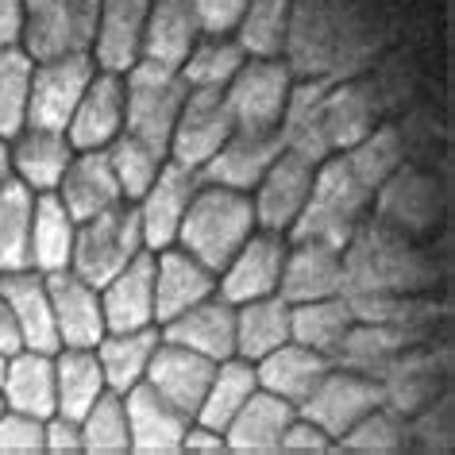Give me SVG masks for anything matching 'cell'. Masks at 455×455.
Wrapping results in <instances>:
<instances>
[{
	"label": "cell",
	"instance_id": "obj_1",
	"mask_svg": "<svg viewBox=\"0 0 455 455\" xmlns=\"http://www.w3.org/2000/svg\"><path fill=\"white\" fill-rule=\"evenodd\" d=\"M374 204V189L351 170L344 151H332L316 163L313 174V193L298 212V220L290 224L286 240H321L332 247L351 243V235L359 232V220Z\"/></svg>",
	"mask_w": 455,
	"mask_h": 455
},
{
	"label": "cell",
	"instance_id": "obj_2",
	"mask_svg": "<svg viewBox=\"0 0 455 455\" xmlns=\"http://www.w3.org/2000/svg\"><path fill=\"white\" fill-rule=\"evenodd\" d=\"M255 204L251 193L243 189H228V186H212L201 181L193 193L186 216L178 224V247L204 263L212 275H220L228 267V259L243 247V240L255 232Z\"/></svg>",
	"mask_w": 455,
	"mask_h": 455
},
{
	"label": "cell",
	"instance_id": "obj_3",
	"mask_svg": "<svg viewBox=\"0 0 455 455\" xmlns=\"http://www.w3.org/2000/svg\"><path fill=\"white\" fill-rule=\"evenodd\" d=\"M143 251V224H140V204L120 201L108 212L82 220L74 232V251H70V270L85 278L89 286H105L116 278L135 255Z\"/></svg>",
	"mask_w": 455,
	"mask_h": 455
},
{
	"label": "cell",
	"instance_id": "obj_4",
	"mask_svg": "<svg viewBox=\"0 0 455 455\" xmlns=\"http://www.w3.org/2000/svg\"><path fill=\"white\" fill-rule=\"evenodd\" d=\"M186 93L189 85L181 70L140 59L124 74V132L140 135L155 151L170 155V132L178 124Z\"/></svg>",
	"mask_w": 455,
	"mask_h": 455
},
{
	"label": "cell",
	"instance_id": "obj_5",
	"mask_svg": "<svg viewBox=\"0 0 455 455\" xmlns=\"http://www.w3.org/2000/svg\"><path fill=\"white\" fill-rule=\"evenodd\" d=\"M97 74V62L89 51L43 59L31 70V93H28V124L24 128H47L66 132L77 100H82L89 77Z\"/></svg>",
	"mask_w": 455,
	"mask_h": 455
},
{
	"label": "cell",
	"instance_id": "obj_6",
	"mask_svg": "<svg viewBox=\"0 0 455 455\" xmlns=\"http://www.w3.org/2000/svg\"><path fill=\"white\" fill-rule=\"evenodd\" d=\"M382 402H386L382 379L332 363L324 379L313 386V394L298 405V413L309 417L313 425H321L332 440H339L359 417H367L371 409L382 405Z\"/></svg>",
	"mask_w": 455,
	"mask_h": 455
},
{
	"label": "cell",
	"instance_id": "obj_7",
	"mask_svg": "<svg viewBox=\"0 0 455 455\" xmlns=\"http://www.w3.org/2000/svg\"><path fill=\"white\" fill-rule=\"evenodd\" d=\"M232 132H235V120H232V108H228L224 85H193L186 100H181L174 132H170L166 158H174V163L189 170H201Z\"/></svg>",
	"mask_w": 455,
	"mask_h": 455
},
{
	"label": "cell",
	"instance_id": "obj_8",
	"mask_svg": "<svg viewBox=\"0 0 455 455\" xmlns=\"http://www.w3.org/2000/svg\"><path fill=\"white\" fill-rule=\"evenodd\" d=\"M290 85H293V74L282 62V54L278 59H247L232 74V82L224 85L235 128H251V132L278 128L282 112H286Z\"/></svg>",
	"mask_w": 455,
	"mask_h": 455
},
{
	"label": "cell",
	"instance_id": "obj_9",
	"mask_svg": "<svg viewBox=\"0 0 455 455\" xmlns=\"http://www.w3.org/2000/svg\"><path fill=\"white\" fill-rule=\"evenodd\" d=\"M97 16H100V0H51V4L24 16L20 47L36 62L89 51L97 36Z\"/></svg>",
	"mask_w": 455,
	"mask_h": 455
},
{
	"label": "cell",
	"instance_id": "obj_10",
	"mask_svg": "<svg viewBox=\"0 0 455 455\" xmlns=\"http://www.w3.org/2000/svg\"><path fill=\"white\" fill-rule=\"evenodd\" d=\"M290 240L286 232H270V228H255L243 240V247L228 259V267L216 275V293L232 305L267 298L278 293L282 282V263H286Z\"/></svg>",
	"mask_w": 455,
	"mask_h": 455
},
{
	"label": "cell",
	"instance_id": "obj_11",
	"mask_svg": "<svg viewBox=\"0 0 455 455\" xmlns=\"http://www.w3.org/2000/svg\"><path fill=\"white\" fill-rule=\"evenodd\" d=\"M290 74L298 77H332L336 59V16L328 0H293L290 4V24L282 39Z\"/></svg>",
	"mask_w": 455,
	"mask_h": 455
},
{
	"label": "cell",
	"instance_id": "obj_12",
	"mask_svg": "<svg viewBox=\"0 0 455 455\" xmlns=\"http://www.w3.org/2000/svg\"><path fill=\"white\" fill-rule=\"evenodd\" d=\"M201 186V174L189 166L166 158L158 166L155 181L147 186V193L135 204H140V224H143V247L147 251H163L178 240V224L186 216L193 193Z\"/></svg>",
	"mask_w": 455,
	"mask_h": 455
},
{
	"label": "cell",
	"instance_id": "obj_13",
	"mask_svg": "<svg viewBox=\"0 0 455 455\" xmlns=\"http://www.w3.org/2000/svg\"><path fill=\"white\" fill-rule=\"evenodd\" d=\"M313 174H316V163L282 147V155L267 166V174L251 189L255 224L270 228V232H290V224L298 220V212L305 209V201L313 193Z\"/></svg>",
	"mask_w": 455,
	"mask_h": 455
},
{
	"label": "cell",
	"instance_id": "obj_14",
	"mask_svg": "<svg viewBox=\"0 0 455 455\" xmlns=\"http://www.w3.org/2000/svg\"><path fill=\"white\" fill-rule=\"evenodd\" d=\"M51 293V313L54 328H59L62 347H97L105 328V313H100V290L89 286L85 278H77L70 267L43 275Z\"/></svg>",
	"mask_w": 455,
	"mask_h": 455
},
{
	"label": "cell",
	"instance_id": "obj_15",
	"mask_svg": "<svg viewBox=\"0 0 455 455\" xmlns=\"http://www.w3.org/2000/svg\"><path fill=\"white\" fill-rule=\"evenodd\" d=\"M216 363L197 355V351L181 347V344H170V339H158L151 363H147V374L143 382L151 386V390L170 402L178 409V413H186L189 420L197 417L201 409V397L209 390V379H212Z\"/></svg>",
	"mask_w": 455,
	"mask_h": 455
},
{
	"label": "cell",
	"instance_id": "obj_16",
	"mask_svg": "<svg viewBox=\"0 0 455 455\" xmlns=\"http://www.w3.org/2000/svg\"><path fill=\"white\" fill-rule=\"evenodd\" d=\"M278 155H282L278 128H270V132L235 128L220 147H216V155L197 170V174H201V181H212V186L251 193Z\"/></svg>",
	"mask_w": 455,
	"mask_h": 455
},
{
	"label": "cell",
	"instance_id": "obj_17",
	"mask_svg": "<svg viewBox=\"0 0 455 455\" xmlns=\"http://www.w3.org/2000/svg\"><path fill=\"white\" fill-rule=\"evenodd\" d=\"M124 132V74L97 70L89 77L82 100H77L66 140L74 151H100Z\"/></svg>",
	"mask_w": 455,
	"mask_h": 455
},
{
	"label": "cell",
	"instance_id": "obj_18",
	"mask_svg": "<svg viewBox=\"0 0 455 455\" xmlns=\"http://www.w3.org/2000/svg\"><path fill=\"white\" fill-rule=\"evenodd\" d=\"M124 413H128V451L132 455H178L181 436L189 428V417L163 402L151 386L140 382L124 394Z\"/></svg>",
	"mask_w": 455,
	"mask_h": 455
},
{
	"label": "cell",
	"instance_id": "obj_19",
	"mask_svg": "<svg viewBox=\"0 0 455 455\" xmlns=\"http://www.w3.org/2000/svg\"><path fill=\"white\" fill-rule=\"evenodd\" d=\"M158 336L220 363L228 355H235V305L224 301L220 293H209L204 301L178 313L174 321L158 324Z\"/></svg>",
	"mask_w": 455,
	"mask_h": 455
},
{
	"label": "cell",
	"instance_id": "obj_20",
	"mask_svg": "<svg viewBox=\"0 0 455 455\" xmlns=\"http://www.w3.org/2000/svg\"><path fill=\"white\" fill-rule=\"evenodd\" d=\"M344 286V251L321 240H290L286 263H282L278 298L290 305L332 298Z\"/></svg>",
	"mask_w": 455,
	"mask_h": 455
},
{
	"label": "cell",
	"instance_id": "obj_21",
	"mask_svg": "<svg viewBox=\"0 0 455 455\" xmlns=\"http://www.w3.org/2000/svg\"><path fill=\"white\" fill-rule=\"evenodd\" d=\"M100 313L108 332H135L155 324V251H143L100 286Z\"/></svg>",
	"mask_w": 455,
	"mask_h": 455
},
{
	"label": "cell",
	"instance_id": "obj_22",
	"mask_svg": "<svg viewBox=\"0 0 455 455\" xmlns=\"http://www.w3.org/2000/svg\"><path fill=\"white\" fill-rule=\"evenodd\" d=\"M54 193H59L62 209L70 212L74 224L93 220V216L108 212L112 204L124 201L120 181H116V174H112L105 147H100V151H74L70 166H66V174H62Z\"/></svg>",
	"mask_w": 455,
	"mask_h": 455
},
{
	"label": "cell",
	"instance_id": "obj_23",
	"mask_svg": "<svg viewBox=\"0 0 455 455\" xmlns=\"http://www.w3.org/2000/svg\"><path fill=\"white\" fill-rule=\"evenodd\" d=\"M216 293V275L204 263H197L186 247L170 243L155 251V324L174 321L189 305Z\"/></svg>",
	"mask_w": 455,
	"mask_h": 455
},
{
	"label": "cell",
	"instance_id": "obj_24",
	"mask_svg": "<svg viewBox=\"0 0 455 455\" xmlns=\"http://www.w3.org/2000/svg\"><path fill=\"white\" fill-rule=\"evenodd\" d=\"M332 77H301L298 85H290L286 97V112L278 120V135L282 147L309 163H321V158L332 155V143H328V128H324V97Z\"/></svg>",
	"mask_w": 455,
	"mask_h": 455
},
{
	"label": "cell",
	"instance_id": "obj_25",
	"mask_svg": "<svg viewBox=\"0 0 455 455\" xmlns=\"http://www.w3.org/2000/svg\"><path fill=\"white\" fill-rule=\"evenodd\" d=\"M147 8H151V0H100L97 36H93V47H89L97 70L128 74L140 62Z\"/></svg>",
	"mask_w": 455,
	"mask_h": 455
},
{
	"label": "cell",
	"instance_id": "obj_26",
	"mask_svg": "<svg viewBox=\"0 0 455 455\" xmlns=\"http://www.w3.org/2000/svg\"><path fill=\"white\" fill-rule=\"evenodd\" d=\"M0 298L8 301V309L16 316L24 347L47 351V355H54V351L62 347L59 328H54V313H51V293H47V282H43L39 270H31V267L4 270V275H0Z\"/></svg>",
	"mask_w": 455,
	"mask_h": 455
},
{
	"label": "cell",
	"instance_id": "obj_27",
	"mask_svg": "<svg viewBox=\"0 0 455 455\" xmlns=\"http://www.w3.org/2000/svg\"><path fill=\"white\" fill-rule=\"evenodd\" d=\"M293 417H298V409H293L286 397H278V394H270V390L259 386V390L240 405V413L228 420V428H224L228 451H235V455H278L282 432H286V425Z\"/></svg>",
	"mask_w": 455,
	"mask_h": 455
},
{
	"label": "cell",
	"instance_id": "obj_28",
	"mask_svg": "<svg viewBox=\"0 0 455 455\" xmlns=\"http://www.w3.org/2000/svg\"><path fill=\"white\" fill-rule=\"evenodd\" d=\"M328 367H332L328 355L298 344V339H286V344H278L275 351H267V355L255 363V379L263 390L286 397V402L298 409L305 397L313 394V386L328 374Z\"/></svg>",
	"mask_w": 455,
	"mask_h": 455
},
{
	"label": "cell",
	"instance_id": "obj_29",
	"mask_svg": "<svg viewBox=\"0 0 455 455\" xmlns=\"http://www.w3.org/2000/svg\"><path fill=\"white\" fill-rule=\"evenodd\" d=\"M197 39H201V24H197V16H193L189 0H151L147 24H143L140 59L181 70V62H186V54L193 51Z\"/></svg>",
	"mask_w": 455,
	"mask_h": 455
},
{
	"label": "cell",
	"instance_id": "obj_30",
	"mask_svg": "<svg viewBox=\"0 0 455 455\" xmlns=\"http://www.w3.org/2000/svg\"><path fill=\"white\" fill-rule=\"evenodd\" d=\"M374 97H379L374 85L363 77H332L324 97V128L332 151H347L367 132H374V124H379V100Z\"/></svg>",
	"mask_w": 455,
	"mask_h": 455
},
{
	"label": "cell",
	"instance_id": "obj_31",
	"mask_svg": "<svg viewBox=\"0 0 455 455\" xmlns=\"http://www.w3.org/2000/svg\"><path fill=\"white\" fill-rule=\"evenodd\" d=\"M8 147H12V174L36 193L59 189L66 166L74 158L66 132H47V128H24Z\"/></svg>",
	"mask_w": 455,
	"mask_h": 455
},
{
	"label": "cell",
	"instance_id": "obj_32",
	"mask_svg": "<svg viewBox=\"0 0 455 455\" xmlns=\"http://www.w3.org/2000/svg\"><path fill=\"white\" fill-rule=\"evenodd\" d=\"M0 397H4V409H20V413H31L39 420L54 417V355L31 347H20L16 355H8Z\"/></svg>",
	"mask_w": 455,
	"mask_h": 455
},
{
	"label": "cell",
	"instance_id": "obj_33",
	"mask_svg": "<svg viewBox=\"0 0 455 455\" xmlns=\"http://www.w3.org/2000/svg\"><path fill=\"white\" fill-rule=\"evenodd\" d=\"M105 374H100L93 347H59L54 351V413L82 420L89 405L105 394Z\"/></svg>",
	"mask_w": 455,
	"mask_h": 455
},
{
	"label": "cell",
	"instance_id": "obj_34",
	"mask_svg": "<svg viewBox=\"0 0 455 455\" xmlns=\"http://www.w3.org/2000/svg\"><path fill=\"white\" fill-rule=\"evenodd\" d=\"M74 232L77 224L70 220V212L62 209L59 193H36V212H31V247H28V267L39 275L70 267L74 251Z\"/></svg>",
	"mask_w": 455,
	"mask_h": 455
},
{
	"label": "cell",
	"instance_id": "obj_35",
	"mask_svg": "<svg viewBox=\"0 0 455 455\" xmlns=\"http://www.w3.org/2000/svg\"><path fill=\"white\" fill-rule=\"evenodd\" d=\"M158 324H147V328H135V332H105L97 351V363H100V374H105V386L116 394H128L132 386L143 382L147 374V363H151L155 347H158Z\"/></svg>",
	"mask_w": 455,
	"mask_h": 455
},
{
	"label": "cell",
	"instance_id": "obj_36",
	"mask_svg": "<svg viewBox=\"0 0 455 455\" xmlns=\"http://www.w3.org/2000/svg\"><path fill=\"white\" fill-rule=\"evenodd\" d=\"M351 324H355V313H351L344 293L290 305V339L321 351L328 359H336V351L344 344V336L351 332Z\"/></svg>",
	"mask_w": 455,
	"mask_h": 455
},
{
	"label": "cell",
	"instance_id": "obj_37",
	"mask_svg": "<svg viewBox=\"0 0 455 455\" xmlns=\"http://www.w3.org/2000/svg\"><path fill=\"white\" fill-rule=\"evenodd\" d=\"M290 339V301L278 293L235 305V355L259 363Z\"/></svg>",
	"mask_w": 455,
	"mask_h": 455
},
{
	"label": "cell",
	"instance_id": "obj_38",
	"mask_svg": "<svg viewBox=\"0 0 455 455\" xmlns=\"http://www.w3.org/2000/svg\"><path fill=\"white\" fill-rule=\"evenodd\" d=\"M259 390V379H255V363L243 359V355H228L216 363L212 379H209V390L201 397V409L193 420L209 425L216 432L228 428V420L240 413V405L247 402Z\"/></svg>",
	"mask_w": 455,
	"mask_h": 455
},
{
	"label": "cell",
	"instance_id": "obj_39",
	"mask_svg": "<svg viewBox=\"0 0 455 455\" xmlns=\"http://www.w3.org/2000/svg\"><path fill=\"white\" fill-rule=\"evenodd\" d=\"M31 212H36V189L16 174L0 178V275L28 267Z\"/></svg>",
	"mask_w": 455,
	"mask_h": 455
},
{
	"label": "cell",
	"instance_id": "obj_40",
	"mask_svg": "<svg viewBox=\"0 0 455 455\" xmlns=\"http://www.w3.org/2000/svg\"><path fill=\"white\" fill-rule=\"evenodd\" d=\"M31 70H36V59H31L20 43H4V47H0V135H4L8 143H12L28 124Z\"/></svg>",
	"mask_w": 455,
	"mask_h": 455
},
{
	"label": "cell",
	"instance_id": "obj_41",
	"mask_svg": "<svg viewBox=\"0 0 455 455\" xmlns=\"http://www.w3.org/2000/svg\"><path fill=\"white\" fill-rule=\"evenodd\" d=\"M290 4L293 0H247L240 24L232 31L247 59H278L282 54V39H286V24H290Z\"/></svg>",
	"mask_w": 455,
	"mask_h": 455
},
{
	"label": "cell",
	"instance_id": "obj_42",
	"mask_svg": "<svg viewBox=\"0 0 455 455\" xmlns=\"http://www.w3.org/2000/svg\"><path fill=\"white\" fill-rule=\"evenodd\" d=\"M82 428V455H128V413L124 394L105 390L77 420Z\"/></svg>",
	"mask_w": 455,
	"mask_h": 455
},
{
	"label": "cell",
	"instance_id": "obj_43",
	"mask_svg": "<svg viewBox=\"0 0 455 455\" xmlns=\"http://www.w3.org/2000/svg\"><path fill=\"white\" fill-rule=\"evenodd\" d=\"M105 151H108L112 174H116V181H120L124 201H140L147 193V186L155 181L158 166L166 163L163 151H155L151 143H143L140 135H132V132H120L116 140L105 147Z\"/></svg>",
	"mask_w": 455,
	"mask_h": 455
},
{
	"label": "cell",
	"instance_id": "obj_44",
	"mask_svg": "<svg viewBox=\"0 0 455 455\" xmlns=\"http://www.w3.org/2000/svg\"><path fill=\"white\" fill-rule=\"evenodd\" d=\"M405 413H397L394 405H374L367 417H359L344 436L336 440V451H355V455H390L405 448Z\"/></svg>",
	"mask_w": 455,
	"mask_h": 455
},
{
	"label": "cell",
	"instance_id": "obj_45",
	"mask_svg": "<svg viewBox=\"0 0 455 455\" xmlns=\"http://www.w3.org/2000/svg\"><path fill=\"white\" fill-rule=\"evenodd\" d=\"M347 163L351 170L367 181V186L379 193V186L394 170H402L405 163V147H402V132L390 128V124H374V132H367L355 147H347Z\"/></svg>",
	"mask_w": 455,
	"mask_h": 455
},
{
	"label": "cell",
	"instance_id": "obj_46",
	"mask_svg": "<svg viewBox=\"0 0 455 455\" xmlns=\"http://www.w3.org/2000/svg\"><path fill=\"white\" fill-rule=\"evenodd\" d=\"M243 62H247V54L235 39L201 36L193 43V51L186 54V62H181V77H186L189 89L193 85H228Z\"/></svg>",
	"mask_w": 455,
	"mask_h": 455
},
{
	"label": "cell",
	"instance_id": "obj_47",
	"mask_svg": "<svg viewBox=\"0 0 455 455\" xmlns=\"http://www.w3.org/2000/svg\"><path fill=\"white\" fill-rule=\"evenodd\" d=\"M0 455H43V420L20 409H0Z\"/></svg>",
	"mask_w": 455,
	"mask_h": 455
},
{
	"label": "cell",
	"instance_id": "obj_48",
	"mask_svg": "<svg viewBox=\"0 0 455 455\" xmlns=\"http://www.w3.org/2000/svg\"><path fill=\"white\" fill-rule=\"evenodd\" d=\"M278 451H286V455H324V451H336V440L328 436L321 425H313L309 417L298 413L286 425V432H282Z\"/></svg>",
	"mask_w": 455,
	"mask_h": 455
},
{
	"label": "cell",
	"instance_id": "obj_49",
	"mask_svg": "<svg viewBox=\"0 0 455 455\" xmlns=\"http://www.w3.org/2000/svg\"><path fill=\"white\" fill-rule=\"evenodd\" d=\"M189 4L201 24V36H232L247 0H189Z\"/></svg>",
	"mask_w": 455,
	"mask_h": 455
},
{
	"label": "cell",
	"instance_id": "obj_50",
	"mask_svg": "<svg viewBox=\"0 0 455 455\" xmlns=\"http://www.w3.org/2000/svg\"><path fill=\"white\" fill-rule=\"evenodd\" d=\"M43 451L51 455H82V428L77 420L54 413L43 420Z\"/></svg>",
	"mask_w": 455,
	"mask_h": 455
},
{
	"label": "cell",
	"instance_id": "obj_51",
	"mask_svg": "<svg viewBox=\"0 0 455 455\" xmlns=\"http://www.w3.org/2000/svg\"><path fill=\"white\" fill-rule=\"evenodd\" d=\"M181 451H186V455H224L228 451L224 432L201 425V420H189L186 436H181Z\"/></svg>",
	"mask_w": 455,
	"mask_h": 455
},
{
	"label": "cell",
	"instance_id": "obj_52",
	"mask_svg": "<svg viewBox=\"0 0 455 455\" xmlns=\"http://www.w3.org/2000/svg\"><path fill=\"white\" fill-rule=\"evenodd\" d=\"M20 31H24V0H0V47L20 43Z\"/></svg>",
	"mask_w": 455,
	"mask_h": 455
},
{
	"label": "cell",
	"instance_id": "obj_53",
	"mask_svg": "<svg viewBox=\"0 0 455 455\" xmlns=\"http://www.w3.org/2000/svg\"><path fill=\"white\" fill-rule=\"evenodd\" d=\"M20 347H24V339H20L16 316H12V309H8V301L0 298V355H16Z\"/></svg>",
	"mask_w": 455,
	"mask_h": 455
},
{
	"label": "cell",
	"instance_id": "obj_54",
	"mask_svg": "<svg viewBox=\"0 0 455 455\" xmlns=\"http://www.w3.org/2000/svg\"><path fill=\"white\" fill-rule=\"evenodd\" d=\"M8 174H12V147L0 135V178H8Z\"/></svg>",
	"mask_w": 455,
	"mask_h": 455
},
{
	"label": "cell",
	"instance_id": "obj_55",
	"mask_svg": "<svg viewBox=\"0 0 455 455\" xmlns=\"http://www.w3.org/2000/svg\"><path fill=\"white\" fill-rule=\"evenodd\" d=\"M43 4H51V0H24V16L36 12V8H43Z\"/></svg>",
	"mask_w": 455,
	"mask_h": 455
},
{
	"label": "cell",
	"instance_id": "obj_56",
	"mask_svg": "<svg viewBox=\"0 0 455 455\" xmlns=\"http://www.w3.org/2000/svg\"><path fill=\"white\" fill-rule=\"evenodd\" d=\"M4 371H8V355H0V386H4Z\"/></svg>",
	"mask_w": 455,
	"mask_h": 455
},
{
	"label": "cell",
	"instance_id": "obj_57",
	"mask_svg": "<svg viewBox=\"0 0 455 455\" xmlns=\"http://www.w3.org/2000/svg\"><path fill=\"white\" fill-rule=\"evenodd\" d=\"M0 409H4V397H0Z\"/></svg>",
	"mask_w": 455,
	"mask_h": 455
}]
</instances>
